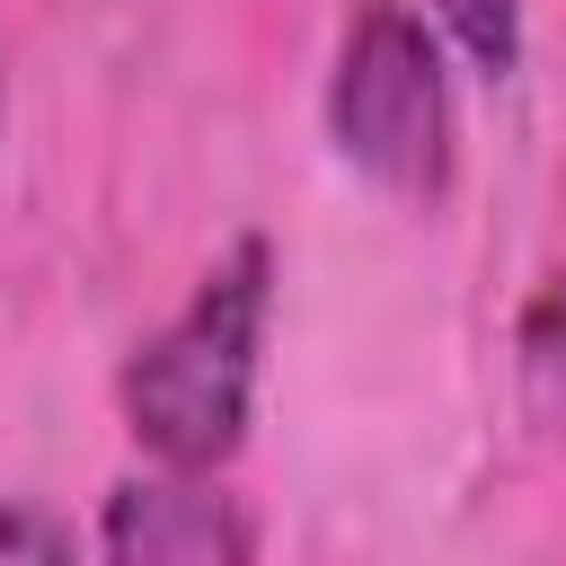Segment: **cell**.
I'll return each mask as SVG.
<instances>
[{
    "instance_id": "7a4b0ae2",
    "label": "cell",
    "mask_w": 566,
    "mask_h": 566,
    "mask_svg": "<svg viewBox=\"0 0 566 566\" xmlns=\"http://www.w3.org/2000/svg\"><path fill=\"white\" fill-rule=\"evenodd\" d=\"M327 142L389 203L433 212L451 195V71L407 0H363L327 71Z\"/></svg>"
},
{
    "instance_id": "5b68a950",
    "label": "cell",
    "mask_w": 566,
    "mask_h": 566,
    "mask_svg": "<svg viewBox=\"0 0 566 566\" xmlns=\"http://www.w3.org/2000/svg\"><path fill=\"white\" fill-rule=\"evenodd\" d=\"M71 548H80V531H71L62 513H44V504H0V557L53 566V557H71Z\"/></svg>"
},
{
    "instance_id": "6da1fadb",
    "label": "cell",
    "mask_w": 566,
    "mask_h": 566,
    "mask_svg": "<svg viewBox=\"0 0 566 566\" xmlns=\"http://www.w3.org/2000/svg\"><path fill=\"white\" fill-rule=\"evenodd\" d=\"M265 310H274V248L256 230H239L203 283L186 292V310L133 345L115 398H124V433L142 442L150 469H186L212 478L239 460L248 416H256V354H265Z\"/></svg>"
},
{
    "instance_id": "8992f818",
    "label": "cell",
    "mask_w": 566,
    "mask_h": 566,
    "mask_svg": "<svg viewBox=\"0 0 566 566\" xmlns=\"http://www.w3.org/2000/svg\"><path fill=\"white\" fill-rule=\"evenodd\" d=\"M522 363H566V265L531 292V310H522Z\"/></svg>"
},
{
    "instance_id": "277c9868",
    "label": "cell",
    "mask_w": 566,
    "mask_h": 566,
    "mask_svg": "<svg viewBox=\"0 0 566 566\" xmlns=\"http://www.w3.org/2000/svg\"><path fill=\"white\" fill-rule=\"evenodd\" d=\"M433 18L486 80L522 71V0H433Z\"/></svg>"
},
{
    "instance_id": "3957f363",
    "label": "cell",
    "mask_w": 566,
    "mask_h": 566,
    "mask_svg": "<svg viewBox=\"0 0 566 566\" xmlns=\"http://www.w3.org/2000/svg\"><path fill=\"white\" fill-rule=\"evenodd\" d=\"M97 548L115 566H248L256 557V522L212 495V478L159 469V478H124L97 513Z\"/></svg>"
}]
</instances>
